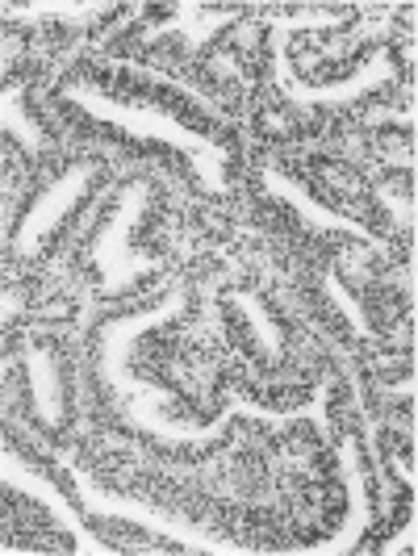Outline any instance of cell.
<instances>
[{
    "label": "cell",
    "instance_id": "11",
    "mask_svg": "<svg viewBox=\"0 0 418 556\" xmlns=\"http://www.w3.org/2000/svg\"><path fill=\"white\" fill-rule=\"evenodd\" d=\"M101 13H113V4L105 0H92V4H4V17L13 22H26V17H101Z\"/></svg>",
    "mask_w": 418,
    "mask_h": 556
},
{
    "label": "cell",
    "instance_id": "14",
    "mask_svg": "<svg viewBox=\"0 0 418 556\" xmlns=\"http://www.w3.org/2000/svg\"><path fill=\"white\" fill-rule=\"evenodd\" d=\"M327 289H331V298H334V302L343 306V314L352 318V327H356V331H360V334H372V327H368V318H364V309L356 306V302H352V293H343V285H339V280H334V277H327Z\"/></svg>",
    "mask_w": 418,
    "mask_h": 556
},
{
    "label": "cell",
    "instance_id": "2",
    "mask_svg": "<svg viewBox=\"0 0 418 556\" xmlns=\"http://www.w3.org/2000/svg\"><path fill=\"white\" fill-rule=\"evenodd\" d=\"M347 22V13H297V17H277L273 22V63H277V84L280 92L289 97V101H297V105H347V101H356L364 92H372V88H381V84H390L397 72H393V63L385 51H377V59H368L360 72L352 76V80L343 84H302L297 80V72H293V63H289V29H327V26H343Z\"/></svg>",
    "mask_w": 418,
    "mask_h": 556
},
{
    "label": "cell",
    "instance_id": "3",
    "mask_svg": "<svg viewBox=\"0 0 418 556\" xmlns=\"http://www.w3.org/2000/svg\"><path fill=\"white\" fill-rule=\"evenodd\" d=\"M72 481H76V494L84 498L88 515H101V519H130V523H142V528L160 531V535L185 544V548H197V553H243V548L226 544L218 535H205V531H197L193 523H185V519H176V515H164V510H155V506H147V502L105 498V494H101L84 473H76V469H72Z\"/></svg>",
    "mask_w": 418,
    "mask_h": 556
},
{
    "label": "cell",
    "instance_id": "5",
    "mask_svg": "<svg viewBox=\"0 0 418 556\" xmlns=\"http://www.w3.org/2000/svg\"><path fill=\"white\" fill-rule=\"evenodd\" d=\"M142 201H147V185H130L126 193H122V210H117V218L110 223V230L97 239V248H92V260L101 264V273H105V285L110 289H122V285H130L135 277L142 273H155L160 264H151V260H139V255H130L126 251V235H130V226L139 218Z\"/></svg>",
    "mask_w": 418,
    "mask_h": 556
},
{
    "label": "cell",
    "instance_id": "9",
    "mask_svg": "<svg viewBox=\"0 0 418 556\" xmlns=\"http://www.w3.org/2000/svg\"><path fill=\"white\" fill-rule=\"evenodd\" d=\"M26 368H29V381H34V397H38V415L47 418V427H59V418H63V402H59L51 356H47V352H38V348H26Z\"/></svg>",
    "mask_w": 418,
    "mask_h": 556
},
{
    "label": "cell",
    "instance_id": "6",
    "mask_svg": "<svg viewBox=\"0 0 418 556\" xmlns=\"http://www.w3.org/2000/svg\"><path fill=\"white\" fill-rule=\"evenodd\" d=\"M0 469H4V481H13L17 490H29L34 498H42V502H47V506H51V515H55L59 523H63V528L72 531L76 540H80V548H84V553H110V548H105V544H101L97 535H88V531H84L80 515H76V510H72L67 502H63V494H59V490H55V481H47V477H38V473H34V469H26V465H22V460H17L13 452H4V460H0Z\"/></svg>",
    "mask_w": 418,
    "mask_h": 556
},
{
    "label": "cell",
    "instance_id": "8",
    "mask_svg": "<svg viewBox=\"0 0 418 556\" xmlns=\"http://www.w3.org/2000/svg\"><path fill=\"white\" fill-rule=\"evenodd\" d=\"M339 456H343V469H347V490H352V519H347V528L339 531L334 540L318 544V548H309V553H318V556L352 553V548H356V540L364 535V528L372 523L368 494H364V473H360V465H356V440H352V435H343V444H339Z\"/></svg>",
    "mask_w": 418,
    "mask_h": 556
},
{
    "label": "cell",
    "instance_id": "12",
    "mask_svg": "<svg viewBox=\"0 0 418 556\" xmlns=\"http://www.w3.org/2000/svg\"><path fill=\"white\" fill-rule=\"evenodd\" d=\"M230 302L248 309L251 327H255V334H259V352H264L268 361H280V352H284V348H280V331L268 323V309L259 306V298H255V293H230Z\"/></svg>",
    "mask_w": 418,
    "mask_h": 556
},
{
    "label": "cell",
    "instance_id": "15",
    "mask_svg": "<svg viewBox=\"0 0 418 556\" xmlns=\"http://www.w3.org/2000/svg\"><path fill=\"white\" fill-rule=\"evenodd\" d=\"M406 544H410V548H415V515H410V528L402 531V535H397V540H393L390 548H385V553H406Z\"/></svg>",
    "mask_w": 418,
    "mask_h": 556
},
{
    "label": "cell",
    "instance_id": "1",
    "mask_svg": "<svg viewBox=\"0 0 418 556\" xmlns=\"http://www.w3.org/2000/svg\"><path fill=\"white\" fill-rule=\"evenodd\" d=\"M63 97L72 101V105H80L84 113H92V117H101V122H113V126H122V130H130V135H139V139H160L167 147H180V151H189L201 167V176H205V185L214 189V193H223V147L210 139H201L197 130L189 126H180L176 117L167 110H155V105H130V101H117V97H101V92H92V88H63Z\"/></svg>",
    "mask_w": 418,
    "mask_h": 556
},
{
    "label": "cell",
    "instance_id": "4",
    "mask_svg": "<svg viewBox=\"0 0 418 556\" xmlns=\"http://www.w3.org/2000/svg\"><path fill=\"white\" fill-rule=\"evenodd\" d=\"M97 176H101V164H92V160H88V164H76L72 172H63L26 214V226H22V235H17V251H22V255H38V251H42V239H47V235L63 223V214L97 185Z\"/></svg>",
    "mask_w": 418,
    "mask_h": 556
},
{
    "label": "cell",
    "instance_id": "13",
    "mask_svg": "<svg viewBox=\"0 0 418 556\" xmlns=\"http://www.w3.org/2000/svg\"><path fill=\"white\" fill-rule=\"evenodd\" d=\"M22 92H26V84H17V88L4 97V130H9L13 139H22V147H26L29 155H38V151H42V135L29 126L26 113H22Z\"/></svg>",
    "mask_w": 418,
    "mask_h": 556
},
{
    "label": "cell",
    "instance_id": "7",
    "mask_svg": "<svg viewBox=\"0 0 418 556\" xmlns=\"http://www.w3.org/2000/svg\"><path fill=\"white\" fill-rule=\"evenodd\" d=\"M264 185L273 189L277 197H284L306 223H314V226H322V230H343V235H356V239H364V243H377V235L368 230V226H360L356 218H347V214H334V210H327L322 201H314V197L297 185V180H289L284 172H277V167H268L264 172Z\"/></svg>",
    "mask_w": 418,
    "mask_h": 556
},
{
    "label": "cell",
    "instance_id": "10",
    "mask_svg": "<svg viewBox=\"0 0 418 556\" xmlns=\"http://www.w3.org/2000/svg\"><path fill=\"white\" fill-rule=\"evenodd\" d=\"M105 67L110 72H126V76H139V80H155V84H167V88H176L180 97H189L197 110H205L210 117H218V122H226V113H223V105L210 97V92H201L197 84H189V80H172V76H160V72H151V67H142V63H126V59H105Z\"/></svg>",
    "mask_w": 418,
    "mask_h": 556
}]
</instances>
